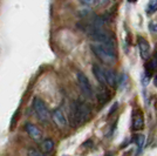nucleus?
<instances>
[{
    "instance_id": "18",
    "label": "nucleus",
    "mask_w": 157,
    "mask_h": 156,
    "mask_svg": "<svg viewBox=\"0 0 157 156\" xmlns=\"http://www.w3.org/2000/svg\"><path fill=\"white\" fill-rule=\"evenodd\" d=\"M149 28H150L151 32H157V24H155V22H150L149 24Z\"/></svg>"
},
{
    "instance_id": "19",
    "label": "nucleus",
    "mask_w": 157,
    "mask_h": 156,
    "mask_svg": "<svg viewBox=\"0 0 157 156\" xmlns=\"http://www.w3.org/2000/svg\"><path fill=\"white\" fill-rule=\"evenodd\" d=\"M117 102H115V103H114V106H113V107H111L110 108V111H109V115H111V114H113V113H114V111H116V108H117Z\"/></svg>"
},
{
    "instance_id": "17",
    "label": "nucleus",
    "mask_w": 157,
    "mask_h": 156,
    "mask_svg": "<svg viewBox=\"0 0 157 156\" xmlns=\"http://www.w3.org/2000/svg\"><path fill=\"white\" fill-rule=\"evenodd\" d=\"M157 11V0H150V4L148 7V12L149 13H154Z\"/></svg>"
},
{
    "instance_id": "15",
    "label": "nucleus",
    "mask_w": 157,
    "mask_h": 156,
    "mask_svg": "<svg viewBox=\"0 0 157 156\" xmlns=\"http://www.w3.org/2000/svg\"><path fill=\"white\" fill-rule=\"evenodd\" d=\"M80 2L85 6H98L100 0H80Z\"/></svg>"
},
{
    "instance_id": "10",
    "label": "nucleus",
    "mask_w": 157,
    "mask_h": 156,
    "mask_svg": "<svg viewBox=\"0 0 157 156\" xmlns=\"http://www.w3.org/2000/svg\"><path fill=\"white\" fill-rule=\"evenodd\" d=\"M96 99L100 104H105L110 100V92L105 87H100L96 92Z\"/></svg>"
},
{
    "instance_id": "21",
    "label": "nucleus",
    "mask_w": 157,
    "mask_h": 156,
    "mask_svg": "<svg viewBox=\"0 0 157 156\" xmlns=\"http://www.w3.org/2000/svg\"><path fill=\"white\" fill-rule=\"evenodd\" d=\"M128 1H129V2H135L136 0H128Z\"/></svg>"
},
{
    "instance_id": "20",
    "label": "nucleus",
    "mask_w": 157,
    "mask_h": 156,
    "mask_svg": "<svg viewBox=\"0 0 157 156\" xmlns=\"http://www.w3.org/2000/svg\"><path fill=\"white\" fill-rule=\"evenodd\" d=\"M154 84H155V86H157V75L155 76V79H154Z\"/></svg>"
},
{
    "instance_id": "9",
    "label": "nucleus",
    "mask_w": 157,
    "mask_h": 156,
    "mask_svg": "<svg viewBox=\"0 0 157 156\" xmlns=\"http://www.w3.org/2000/svg\"><path fill=\"white\" fill-rule=\"evenodd\" d=\"M105 82L107 86L109 87H116L118 82V76L116 72L109 69V68H105Z\"/></svg>"
},
{
    "instance_id": "4",
    "label": "nucleus",
    "mask_w": 157,
    "mask_h": 156,
    "mask_svg": "<svg viewBox=\"0 0 157 156\" xmlns=\"http://www.w3.org/2000/svg\"><path fill=\"white\" fill-rule=\"evenodd\" d=\"M76 79H78V84L80 86L82 93H83V95L89 99L93 98V88L88 78L82 72H78L76 73Z\"/></svg>"
},
{
    "instance_id": "16",
    "label": "nucleus",
    "mask_w": 157,
    "mask_h": 156,
    "mask_svg": "<svg viewBox=\"0 0 157 156\" xmlns=\"http://www.w3.org/2000/svg\"><path fill=\"white\" fill-rule=\"evenodd\" d=\"M135 142L138 146V148H142L144 146V142H145V137L144 135H136L135 136Z\"/></svg>"
},
{
    "instance_id": "5",
    "label": "nucleus",
    "mask_w": 157,
    "mask_h": 156,
    "mask_svg": "<svg viewBox=\"0 0 157 156\" xmlns=\"http://www.w3.org/2000/svg\"><path fill=\"white\" fill-rule=\"evenodd\" d=\"M93 69V74L94 76L96 78V80L98 81V84L102 86V87H105L107 86V82H105V68H102L100 65L98 64H94L92 67Z\"/></svg>"
},
{
    "instance_id": "14",
    "label": "nucleus",
    "mask_w": 157,
    "mask_h": 156,
    "mask_svg": "<svg viewBox=\"0 0 157 156\" xmlns=\"http://www.w3.org/2000/svg\"><path fill=\"white\" fill-rule=\"evenodd\" d=\"M27 155L28 156H45V154L39 149H35V148H31L27 151Z\"/></svg>"
},
{
    "instance_id": "2",
    "label": "nucleus",
    "mask_w": 157,
    "mask_h": 156,
    "mask_svg": "<svg viewBox=\"0 0 157 156\" xmlns=\"http://www.w3.org/2000/svg\"><path fill=\"white\" fill-rule=\"evenodd\" d=\"M90 48H92L93 53L105 65H114L117 60L116 48L100 45V44H92Z\"/></svg>"
},
{
    "instance_id": "12",
    "label": "nucleus",
    "mask_w": 157,
    "mask_h": 156,
    "mask_svg": "<svg viewBox=\"0 0 157 156\" xmlns=\"http://www.w3.org/2000/svg\"><path fill=\"white\" fill-rule=\"evenodd\" d=\"M145 69H147V76H150L152 72H155L157 69V53L154 54V57H152V59H150V61H148L145 64Z\"/></svg>"
},
{
    "instance_id": "7",
    "label": "nucleus",
    "mask_w": 157,
    "mask_h": 156,
    "mask_svg": "<svg viewBox=\"0 0 157 156\" xmlns=\"http://www.w3.org/2000/svg\"><path fill=\"white\" fill-rule=\"evenodd\" d=\"M144 126V119H143V113L141 111H132V129L134 130H140L142 129Z\"/></svg>"
},
{
    "instance_id": "11",
    "label": "nucleus",
    "mask_w": 157,
    "mask_h": 156,
    "mask_svg": "<svg viewBox=\"0 0 157 156\" xmlns=\"http://www.w3.org/2000/svg\"><path fill=\"white\" fill-rule=\"evenodd\" d=\"M25 128H26L27 133L29 134V136L32 137L33 140H36V141H40V140H41L42 133H41V130H40L36 126H34V124H32V123H26L25 124Z\"/></svg>"
},
{
    "instance_id": "6",
    "label": "nucleus",
    "mask_w": 157,
    "mask_h": 156,
    "mask_svg": "<svg viewBox=\"0 0 157 156\" xmlns=\"http://www.w3.org/2000/svg\"><path fill=\"white\" fill-rule=\"evenodd\" d=\"M137 42H138V48H140V54H141L142 59L148 60V58L150 57V46L148 44V41L144 39V38L138 37Z\"/></svg>"
},
{
    "instance_id": "8",
    "label": "nucleus",
    "mask_w": 157,
    "mask_h": 156,
    "mask_svg": "<svg viewBox=\"0 0 157 156\" xmlns=\"http://www.w3.org/2000/svg\"><path fill=\"white\" fill-rule=\"evenodd\" d=\"M52 119L53 121L55 122L56 126H59L60 128H65L66 124H67V119H66L65 114L61 111V109L56 108L54 109L52 113Z\"/></svg>"
},
{
    "instance_id": "3",
    "label": "nucleus",
    "mask_w": 157,
    "mask_h": 156,
    "mask_svg": "<svg viewBox=\"0 0 157 156\" xmlns=\"http://www.w3.org/2000/svg\"><path fill=\"white\" fill-rule=\"evenodd\" d=\"M33 108L36 113V115L39 116V119L44 122H48L51 120V113L48 111L47 106L45 102L39 98H34L33 100Z\"/></svg>"
},
{
    "instance_id": "13",
    "label": "nucleus",
    "mask_w": 157,
    "mask_h": 156,
    "mask_svg": "<svg viewBox=\"0 0 157 156\" xmlns=\"http://www.w3.org/2000/svg\"><path fill=\"white\" fill-rule=\"evenodd\" d=\"M40 148H41V151H44L45 154L47 153H51L54 148V142H53L51 138H47V140H44L41 144H40Z\"/></svg>"
},
{
    "instance_id": "1",
    "label": "nucleus",
    "mask_w": 157,
    "mask_h": 156,
    "mask_svg": "<svg viewBox=\"0 0 157 156\" xmlns=\"http://www.w3.org/2000/svg\"><path fill=\"white\" fill-rule=\"evenodd\" d=\"M92 115L90 106L85 101H74L71 106L69 120L73 127H78L89 120Z\"/></svg>"
}]
</instances>
